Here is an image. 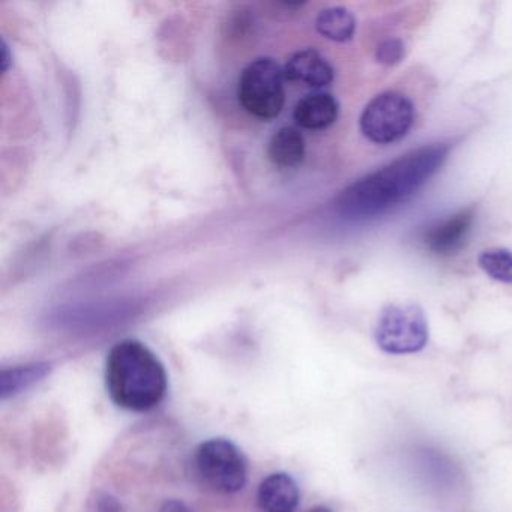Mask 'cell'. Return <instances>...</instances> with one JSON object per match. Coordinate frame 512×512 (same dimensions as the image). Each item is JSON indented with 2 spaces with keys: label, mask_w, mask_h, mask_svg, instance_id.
I'll return each instance as SVG.
<instances>
[{
  "label": "cell",
  "mask_w": 512,
  "mask_h": 512,
  "mask_svg": "<svg viewBox=\"0 0 512 512\" xmlns=\"http://www.w3.org/2000/svg\"><path fill=\"white\" fill-rule=\"evenodd\" d=\"M98 509H100V512H119L121 511V505L113 497L104 496L98 502Z\"/></svg>",
  "instance_id": "17"
},
{
  "label": "cell",
  "mask_w": 512,
  "mask_h": 512,
  "mask_svg": "<svg viewBox=\"0 0 512 512\" xmlns=\"http://www.w3.org/2000/svg\"><path fill=\"white\" fill-rule=\"evenodd\" d=\"M377 347L388 355H413L428 343V322L415 304H392L380 311L374 329Z\"/></svg>",
  "instance_id": "4"
},
{
  "label": "cell",
  "mask_w": 512,
  "mask_h": 512,
  "mask_svg": "<svg viewBox=\"0 0 512 512\" xmlns=\"http://www.w3.org/2000/svg\"><path fill=\"white\" fill-rule=\"evenodd\" d=\"M286 82L283 67L275 59H254L239 76V104L262 121L278 118L286 104Z\"/></svg>",
  "instance_id": "3"
},
{
  "label": "cell",
  "mask_w": 512,
  "mask_h": 512,
  "mask_svg": "<svg viewBox=\"0 0 512 512\" xmlns=\"http://www.w3.org/2000/svg\"><path fill=\"white\" fill-rule=\"evenodd\" d=\"M316 29L326 40L347 43L355 37V16L343 7L325 8L317 16Z\"/></svg>",
  "instance_id": "13"
},
{
  "label": "cell",
  "mask_w": 512,
  "mask_h": 512,
  "mask_svg": "<svg viewBox=\"0 0 512 512\" xmlns=\"http://www.w3.org/2000/svg\"><path fill=\"white\" fill-rule=\"evenodd\" d=\"M415 122V106L406 95L383 92L365 106L361 115L362 134L377 145L403 139Z\"/></svg>",
  "instance_id": "5"
},
{
  "label": "cell",
  "mask_w": 512,
  "mask_h": 512,
  "mask_svg": "<svg viewBox=\"0 0 512 512\" xmlns=\"http://www.w3.org/2000/svg\"><path fill=\"white\" fill-rule=\"evenodd\" d=\"M301 493L298 484L287 473H272L257 490V503L263 512H295Z\"/></svg>",
  "instance_id": "9"
},
{
  "label": "cell",
  "mask_w": 512,
  "mask_h": 512,
  "mask_svg": "<svg viewBox=\"0 0 512 512\" xmlns=\"http://www.w3.org/2000/svg\"><path fill=\"white\" fill-rule=\"evenodd\" d=\"M196 467L200 478L218 493H238L247 484V461L230 440L203 442L197 448Z\"/></svg>",
  "instance_id": "6"
},
{
  "label": "cell",
  "mask_w": 512,
  "mask_h": 512,
  "mask_svg": "<svg viewBox=\"0 0 512 512\" xmlns=\"http://www.w3.org/2000/svg\"><path fill=\"white\" fill-rule=\"evenodd\" d=\"M107 391L116 406L131 412H149L166 398V368L146 344L119 341L106 362Z\"/></svg>",
  "instance_id": "2"
},
{
  "label": "cell",
  "mask_w": 512,
  "mask_h": 512,
  "mask_svg": "<svg viewBox=\"0 0 512 512\" xmlns=\"http://www.w3.org/2000/svg\"><path fill=\"white\" fill-rule=\"evenodd\" d=\"M449 148L428 145L401 155L388 166L370 173L338 196L335 209L346 220L379 217L413 196L445 163Z\"/></svg>",
  "instance_id": "1"
},
{
  "label": "cell",
  "mask_w": 512,
  "mask_h": 512,
  "mask_svg": "<svg viewBox=\"0 0 512 512\" xmlns=\"http://www.w3.org/2000/svg\"><path fill=\"white\" fill-rule=\"evenodd\" d=\"M52 365L47 362H35V364L19 365V367L2 370L0 373V398L16 397L20 392L26 391L31 386L49 376Z\"/></svg>",
  "instance_id": "12"
},
{
  "label": "cell",
  "mask_w": 512,
  "mask_h": 512,
  "mask_svg": "<svg viewBox=\"0 0 512 512\" xmlns=\"http://www.w3.org/2000/svg\"><path fill=\"white\" fill-rule=\"evenodd\" d=\"M11 65L10 47H8L7 41L2 40V71L7 73L8 68Z\"/></svg>",
  "instance_id": "18"
},
{
  "label": "cell",
  "mask_w": 512,
  "mask_h": 512,
  "mask_svg": "<svg viewBox=\"0 0 512 512\" xmlns=\"http://www.w3.org/2000/svg\"><path fill=\"white\" fill-rule=\"evenodd\" d=\"M305 139L298 128L283 127L272 134L266 149L269 161L281 169L299 166L305 158Z\"/></svg>",
  "instance_id": "11"
},
{
  "label": "cell",
  "mask_w": 512,
  "mask_h": 512,
  "mask_svg": "<svg viewBox=\"0 0 512 512\" xmlns=\"http://www.w3.org/2000/svg\"><path fill=\"white\" fill-rule=\"evenodd\" d=\"M404 44L400 40H388L380 44L377 50V61L380 64L394 65L403 59Z\"/></svg>",
  "instance_id": "15"
},
{
  "label": "cell",
  "mask_w": 512,
  "mask_h": 512,
  "mask_svg": "<svg viewBox=\"0 0 512 512\" xmlns=\"http://www.w3.org/2000/svg\"><path fill=\"white\" fill-rule=\"evenodd\" d=\"M160 512H193L182 500L170 499L161 505Z\"/></svg>",
  "instance_id": "16"
},
{
  "label": "cell",
  "mask_w": 512,
  "mask_h": 512,
  "mask_svg": "<svg viewBox=\"0 0 512 512\" xmlns=\"http://www.w3.org/2000/svg\"><path fill=\"white\" fill-rule=\"evenodd\" d=\"M479 268L503 284H512V253L505 248H494L487 250L479 256Z\"/></svg>",
  "instance_id": "14"
},
{
  "label": "cell",
  "mask_w": 512,
  "mask_h": 512,
  "mask_svg": "<svg viewBox=\"0 0 512 512\" xmlns=\"http://www.w3.org/2000/svg\"><path fill=\"white\" fill-rule=\"evenodd\" d=\"M473 220L475 215L472 209H466L451 215L446 220L439 221L425 233V247L440 257H449L458 253L466 244Z\"/></svg>",
  "instance_id": "7"
},
{
  "label": "cell",
  "mask_w": 512,
  "mask_h": 512,
  "mask_svg": "<svg viewBox=\"0 0 512 512\" xmlns=\"http://www.w3.org/2000/svg\"><path fill=\"white\" fill-rule=\"evenodd\" d=\"M308 512H334L332 509L326 508V506H314Z\"/></svg>",
  "instance_id": "19"
},
{
  "label": "cell",
  "mask_w": 512,
  "mask_h": 512,
  "mask_svg": "<svg viewBox=\"0 0 512 512\" xmlns=\"http://www.w3.org/2000/svg\"><path fill=\"white\" fill-rule=\"evenodd\" d=\"M287 82L302 83L308 88H325L334 80V68L317 50L293 53L283 67Z\"/></svg>",
  "instance_id": "8"
},
{
  "label": "cell",
  "mask_w": 512,
  "mask_h": 512,
  "mask_svg": "<svg viewBox=\"0 0 512 512\" xmlns=\"http://www.w3.org/2000/svg\"><path fill=\"white\" fill-rule=\"evenodd\" d=\"M337 100L332 95L317 92L298 101L293 110V119L304 130L320 131L331 127L338 118Z\"/></svg>",
  "instance_id": "10"
}]
</instances>
